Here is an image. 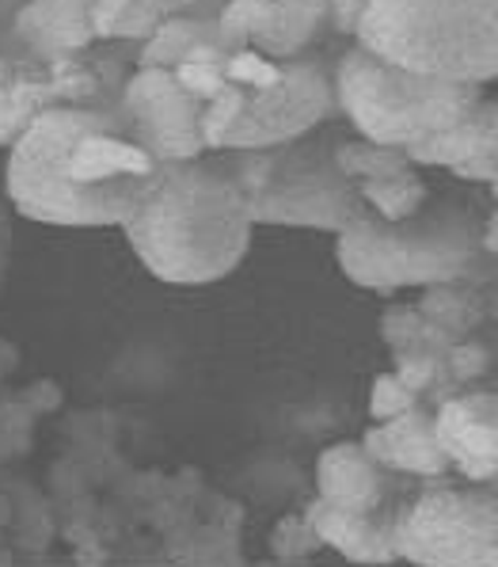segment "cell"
<instances>
[{
	"instance_id": "cell-1",
	"label": "cell",
	"mask_w": 498,
	"mask_h": 567,
	"mask_svg": "<svg viewBox=\"0 0 498 567\" xmlns=\"http://www.w3.org/2000/svg\"><path fill=\"white\" fill-rule=\"evenodd\" d=\"M156 161L115 111L54 103L39 111L8 156V198L23 217L65 229L126 225L153 190Z\"/></svg>"
},
{
	"instance_id": "cell-2",
	"label": "cell",
	"mask_w": 498,
	"mask_h": 567,
	"mask_svg": "<svg viewBox=\"0 0 498 567\" xmlns=\"http://www.w3.org/2000/svg\"><path fill=\"white\" fill-rule=\"evenodd\" d=\"M251 221L229 153L206 150L187 161H164L153 190L122 225L134 256L160 282H221L251 248Z\"/></svg>"
},
{
	"instance_id": "cell-3",
	"label": "cell",
	"mask_w": 498,
	"mask_h": 567,
	"mask_svg": "<svg viewBox=\"0 0 498 567\" xmlns=\"http://www.w3.org/2000/svg\"><path fill=\"white\" fill-rule=\"evenodd\" d=\"M484 209L465 195H426L415 214L384 221L365 209L335 233V259L362 290H423L438 282H491L495 256L484 248Z\"/></svg>"
},
{
	"instance_id": "cell-4",
	"label": "cell",
	"mask_w": 498,
	"mask_h": 567,
	"mask_svg": "<svg viewBox=\"0 0 498 567\" xmlns=\"http://www.w3.org/2000/svg\"><path fill=\"white\" fill-rule=\"evenodd\" d=\"M354 39L411 73L487 84L498 73V0H370Z\"/></svg>"
},
{
	"instance_id": "cell-5",
	"label": "cell",
	"mask_w": 498,
	"mask_h": 567,
	"mask_svg": "<svg viewBox=\"0 0 498 567\" xmlns=\"http://www.w3.org/2000/svg\"><path fill=\"white\" fill-rule=\"evenodd\" d=\"M335 126H317L293 142L270 150L229 153L236 183L256 225L343 233L365 214L362 183L346 176L335 161Z\"/></svg>"
},
{
	"instance_id": "cell-6",
	"label": "cell",
	"mask_w": 498,
	"mask_h": 567,
	"mask_svg": "<svg viewBox=\"0 0 498 567\" xmlns=\"http://www.w3.org/2000/svg\"><path fill=\"white\" fill-rule=\"evenodd\" d=\"M335 107L346 122L377 145H411L453 126L484 100V84L438 81L381 61L365 47H351L331 73Z\"/></svg>"
},
{
	"instance_id": "cell-7",
	"label": "cell",
	"mask_w": 498,
	"mask_h": 567,
	"mask_svg": "<svg viewBox=\"0 0 498 567\" xmlns=\"http://www.w3.org/2000/svg\"><path fill=\"white\" fill-rule=\"evenodd\" d=\"M331 69L320 58L297 54L270 61L259 81L225 84L203 107L206 150L243 153L293 142L335 118Z\"/></svg>"
},
{
	"instance_id": "cell-8",
	"label": "cell",
	"mask_w": 498,
	"mask_h": 567,
	"mask_svg": "<svg viewBox=\"0 0 498 567\" xmlns=\"http://www.w3.org/2000/svg\"><path fill=\"white\" fill-rule=\"evenodd\" d=\"M392 518L396 556L423 567H495L498 564V503L491 484H449L434 476Z\"/></svg>"
},
{
	"instance_id": "cell-9",
	"label": "cell",
	"mask_w": 498,
	"mask_h": 567,
	"mask_svg": "<svg viewBox=\"0 0 498 567\" xmlns=\"http://www.w3.org/2000/svg\"><path fill=\"white\" fill-rule=\"evenodd\" d=\"M203 100H195L176 81L172 69L142 65L122 89V122L129 126L134 142L156 161H187L203 156Z\"/></svg>"
},
{
	"instance_id": "cell-10",
	"label": "cell",
	"mask_w": 498,
	"mask_h": 567,
	"mask_svg": "<svg viewBox=\"0 0 498 567\" xmlns=\"http://www.w3.org/2000/svg\"><path fill=\"white\" fill-rule=\"evenodd\" d=\"M217 39L229 50H259L267 58H297L331 31L328 0H225Z\"/></svg>"
},
{
	"instance_id": "cell-11",
	"label": "cell",
	"mask_w": 498,
	"mask_h": 567,
	"mask_svg": "<svg viewBox=\"0 0 498 567\" xmlns=\"http://www.w3.org/2000/svg\"><path fill=\"white\" fill-rule=\"evenodd\" d=\"M434 434L465 480L495 484L498 473V400L487 389H468L457 396H445L434 412Z\"/></svg>"
},
{
	"instance_id": "cell-12",
	"label": "cell",
	"mask_w": 498,
	"mask_h": 567,
	"mask_svg": "<svg viewBox=\"0 0 498 567\" xmlns=\"http://www.w3.org/2000/svg\"><path fill=\"white\" fill-rule=\"evenodd\" d=\"M362 450L384 468V473H407V476H445L449 473V457L438 446L434 434V412L418 404H411L407 412L384 419L381 426H370L362 434Z\"/></svg>"
},
{
	"instance_id": "cell-13",
	"label": "cell",
	"mask_w": 498,
	"mask_h": 567,
	"mask_svg": "<svg viewBox=\"0 0 498 567\" xmlns=\"http://www.w3.org/2000/svg\"><path fill=\"white\" fill-rule=\"evenodd\" d=\"M317 499L339 511H381L384 468L362 442H335L317 461Z\"/></svg>"
},
{
	"instance_id": "cell-14",
	"label": "cell",
	"mask_w": 498,
	"mask_h": 567,
	"mask_svg": "<svg viewBox=\"0 0 498 567\" xmlns=\"http://www.w3.org/2000/svg\"><path fill=\"white\" fill-rule=\"evenodd\" d=\"M309 522L320 534L323 548H335L351 564H392L396 540H392V518L381 511H339L328 507L323 499L309 503Z\"/></svg>"
},
{
	"instance_id": "cell-15",
	"label": "cell",
	"mask_w": 498,
	"mask_h": 567,
	"mask_svg": "<svg viewBox=\"0 0 498 567\" xmlns=\"http://www.w3.org/2000/svg\"><path fill=\"white\" fill-rule=\"evenodd\" d=\"M15 34L42 58L92 47V0H28L15 16Z\"/></svg>"
},
{
	"instance_id": "cell-16",
	"label": "cell",
	"mask_w": 498,
	"mask_h": 567,
	"mask_svg": "<svg viewBox=\"0 0 498 567\" xmlns=\"http://www.w3.org/2000/svg\"><path fill=\"white\" fill-rule=\"evenodd\" d=\"M495 145H498V107H495V100H479L460 122L404 145V153L415 168L418 164H423V168H457L468 156L495 150Z\"/></svg>"
},
{
	"instance_id": "cell-17",
	"label": "cell",
	"mask_w": 498,
	"mask_h": 567,
	"mask_svg": "<svg viewBox=\"0 0 498 567\" xmlns=\"http://www.w3.org/2000/svg\"><path fill=\"white\" fill-rule=\"evenodd\" d=\"M46 107H54L50 76L0 58V145L15 142L23 134V126Z\"/></svg>"
},
{
	"instance_id": "cell-18",
	"label": "cell",
	"mask_w": 498,
	"mask_h": 567,
	"mask_svg": "<svg viewBox=\"0 0 498 567\" xmlns=\"http://www.w3.org/2000/svg\"><path fill=\"white\" fill-rule=\"evenodd\" d=\"M418 317L430 320L434 328L449 331L453 339L476 336L487 320V298L484 286L476 282H438L423 286V298L415 301Z\"/></svg>"
},
{
	"instance_id": "cell-19",
	"label": "cell",
	"mask_w": 498,
	"mask_h": 567,
	"mask_svg": "<svg viewBox=\"0 0 498 567\" xmlns=\"http://www.w3.org/2000/svg\"><path fill=\"white\" fill-rule=\"evenodd\" d=\"M164 20L160 0H92V34L100 39H148Z\"/></svg>"
},
{
	"instance_id": "cell-20",
	"label": "cell",
	"mask_w": 498,
	"mask_h": 567,
	"mask_svg": "<svg viewBox=\"0 0 498 567\" xmlns=\"http://www.w3.org/2000/svg\"><path fill=\"white\" fill-rule=\"evenodd\" d=\"M217 39V23L195 20V16H168L153 34L145 39L142 50V65L156 69H176L187 50H195L198 42H214Z\"/></svg>"
},
{
	"instance_id": "cell-21",
	"label": "cell",
	"mask_w": 498,
	"mask_h": 567,
	"mask_svg": "<svg viewBox=\"0 0 498 567\" xmlns=\"http://www.w3.org/2000/svg\"><path fill=\"white\" fill-rule=\"evenodd\" d=\"M426 183L415 172V164L404 172H392V176H377V179H362V198L365 206L373 209L384 221H400V217L415 214L418 206L426 203Z\"/></svg>"
},
{
	"instance_id": "cell-22",
	"label": "cell",
	"mask_w": 498,
	"mask_h": 567,
	"mask_svg": "<svg viewBox=\"0 0 498 567\" xmlns=\"http://www.w3.org/2000/svg\"><path fill=\"white\" fill-rule=\"evenodd\" d=\"M381 339L396 351H430V354H445V347L453 343L449 331L434 328L430 320L418 317L415 305H392L381 317Z\"/></svg>"
},
{
	"instance_id": "cell-23",
	"label": "cell",
	"mask_w": 498,
	"mask_h": 567,
	"mask_svg": "<svg viewBox=\"0 0 498 567\" xmlns=\"http://www.w3.org/2000/svg\"><path fill=\"white\" fill-rule=\"evenodd\" d=\"M335 161H339V168L357 183L411 168L407 153L400 150V145H377V142H365V137H339Z\"/></svg>"
},
{
	"instance_id": "cell-24",
	"label": "cell",
	"mask_w": 498,
	"mask_h": 567,
	"mask_svg": "<svg viewBox=\"0 0 498 567\" xmlns=\"http://www.w3.org/2000/svg\"><path fill=\"white\" fill-rule=\"evenodd\" d=\"M320 548H323V540L317 529H312L309 514H286V518H278V526L270 529V556H278V560H286V564L309 560Z\"/></svg>"
},
{
	"instance_id": "cell-25",
	"label": "cell",
	"mask_w": 498,
	"mask_h": 567,
	"mask_svg": "<svg viewBox=\"0 0 498 567\" xmlns=\"http://www.w3.org/2000/svg\"><path fill=\"white\" fill-rule=\"evenodd\" d=\"M445 362V378L453 381V385H471V381H479L487 370H491V351H487L479 339H453L449 347H445L442 354Z\"/></svg>"
},
{
	"instance_id": "cell-26",
	"label": "cell",
	"mask_w": 498,
	"mask_h": 567,
	"mask_svg": "<svg viewBox=\"0 0 498 567\" xmlns=\"http://www.w3.org/2000/svg\"><path fill=\"white\" fill-rule=\"evenodd\" d=\"M400 378V385H407L415 396H423V392L430 389H442L445 381V362L442 354H430V351H396V370H392Z\"/></svg>"
},
{
	"instance_id": "cell-27",
	"label": "cell",
	"mask_w": 498,
	"mask_h": 567,
	"mask_svg": "<svg viewBox=\"0 0 498 567\" xmlns=\"http://www.w3.org/2000/svg\"><path fill=\"white\" fill-rule=\"evenodd\" d=\"M411 404H418V396L411 392L407 385H400L396 373H381L377 381H373V392H370V412L377 423H384V419L407 412Z\"/></svg>"
},
{
	"instance_id": "cell-28",
	"label": "cell",
	"mask_w": 498,
	"mask_h": 567,
	"mask_svg": "<svg viewBox=\"0 0 498 567\" xmlns=\"http://www.w3.org/2000/svg\"><path fill=\"white\" fill-rule=\"evenodd\" d=\"M457 179H465V183H487L491 187L495 176H498V145L495 150H484V153H476V156H468L465 164H457V168H449Z\"/></svg>"
},
{
	"instance_id": "cell-29",
	"label": "cell",
	"mask_w": 498,
	"mask_h": 567,
	"mask_svg": "<svg viewBox=\"0 0 498 567\" xmlns=\"http://www.w3.org/2000/svg\"><path fill=\"white\" fill-rule=\"evenodd\" d=\"M20 400L28 404L31 415L58 412V408H61V389H58V381H34V385H28L20 392Z\"/></svg>"
},
{
	"instance_id": "cell-30",
	"label": "cell",
	"mask_w": 498,
	"mask_h": 567,
	"mask_svg": "<svg viewBox=\"0 0 498 567\" xmlns=\"http://www.w3.org/2000/svg\"><path fill=\"white\" fill-rule=\"evenodd\" d=\"M365 4L370 0H328V16H331V31L339 34H354L357 20H362Z\"/></svg>"
},
{
	"instance_id": "cell-31",
	"label": "cell",
	"mask_w": 498,
	"mask_h": 567,
	"mask_svg": "<svg viewBox=\"0 0 498 567\" xmlns=\"http://www.w3.org/2000/svg\"><path fill=\"white\" fill-rule=\"evenodd\" d=\"M160 4L168 16H190V12H198V8H209L214 20H217V12L225 8V0H160Z\"/></svg>"
},
{
	"instance_id": "cell-32",
	"label": "cell",
	"mask_w": 498,
	"mask_h": 567,
	"mask_svg": "<svg viewBox=\"0 0 498 567\" xmlns=\"http://www.w3.org/2000/svg\"><path fill=\"white\" fill-rule=\"evenodd\" d=\"M15 362H20V354H15V347H12V343H4V339H0V373L15 370Z\"/></svg>"
}]
</instances>
